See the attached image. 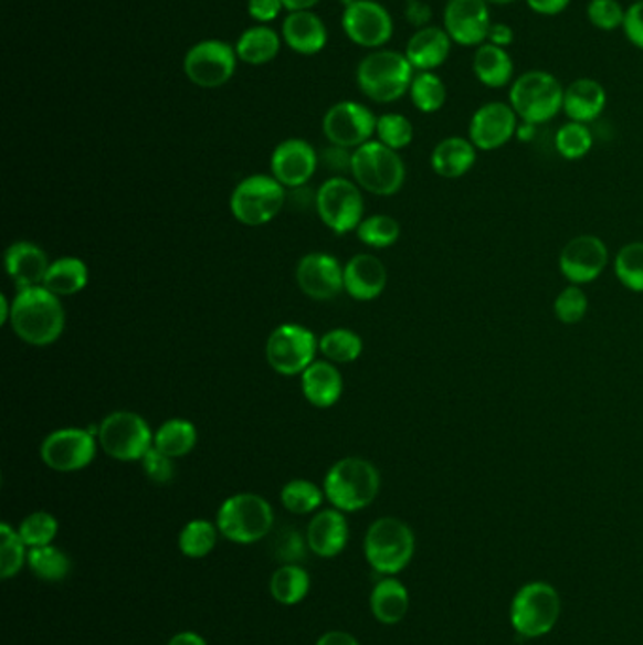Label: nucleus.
<instances>
[{
	"label": "nucleus",
	"instance_id": "nucleus-1",
	"mask_svg": "<svg viewBox=\"0 0 643 645\" xmlns=\"http://www.w3.org/2000/svg\"><path fill=\"white\" fill-rule=\"evenodd\" d=\"M65 310L57 295L44 285L18 290L12 300L10 327L20 340L31 346L57 342L65 330Z\"/></svg>",
	"mask_w": 643,
	"mask_h": 645
},
{
	"label": "nucleus",
	"instance_id": "nucleus-2",
	"mask_svg": "<svg viewBox=\"0 0 643 645\" xmlns=\"http://www.w3.org/2000/svg\"><path fill=\"white\" fill-rule=\"evenodd\" d=\"M381 476L378 468L360 457L340 458L325 476V497L340 511H359L380 495Z\"/></svg>",
	"mask_w": 643,
	"mask_h": 645
},
{
	"label": "nucleus",
	"instance_id": "nucleus-3",
	"mask_svg": "<svg viewBox=\"0 0 643 645\" xmlns=\"http://www.w3.org/2000/svg\"><path fill=\"white\" fill-rule=\"evenodd\" d=\"M415 71L404 53L376 50L368 53L357 66V85L365 97L373 103H397L410 93Z\"/></svg>",
	"mask_w": 643,
	"mask_h": 645
},
{
	"label": "nucleus",
	"instance_id": "nucleus-4",
	"mask_svg": "<svg viewBox=\"0 0 643 645\" xmlns=\"http://www.w3.org/2000/svg\"><path fill=\"white\" fill-rule=\"evenodd\" d=\"M565 103V87L551 72L527 71L509 87V104L525 123L544 125L551 121Z\"/></svg>",
	"mask_w": 643,
	"mask_h": 645
},
{
	"label": "nucleus",
	"instance_id": "nucleus-5",
	"mask_svg": "<svg viewBox=\"0 0 643 645\" xmlns=\"http://www.w3.org/2000/svg\"><path fill=\"white\" fill-rule=\"evenodd\" d=\"M413 553V530L397 517H381L367 530L365 557L376 572L383 575L399 574L410 564Z\"/></svg>",
	"mask_w": 643,
	"mask_h": 645
},
{
	"label": "nucleus",
	"instance_id": "nucleus-6",
	"mask_svg": "<svg viewBox=\"0 0 643 645\" xmlns=\"http://www.w3.org/2000/svg\"><path fill=\"white\" fill-rule=\"evenodd\" d=\"M215 525L226 540L250 546L271 535L274 510L268 500L255 493H240L221 504Z\"/></svg>",
	"mask_w": 643,
	"mask_h": 645
},
{
	"label": "nucleus",
	"instance_id": "nucleus-7",
	"mask_svg": "<svg viewBox=\"0 0 643 645\" xmlns=\"http://www.w3.org/2000/svg\"><path fill=\"white\" fill-rule=\"evenodd\" d=\"M351 175L359 188L378 197L399 193L405 181V167L399 151L387 148L380 140H370L355 149Z\"/></svg>",
	"mask_w": 643,
	"mask_h": 645
},
{
	"label": "nucleus",
	"instance_id": "nucleus-8",
	"mask_svg": "<svg viewBox=\"0 0 643 645\" xmlns=\"http://www.w3.org/2000/svg\"><path fill=\"white\" fill-rule=\"evenodd\" d=\"M559 615V593L544 581H533L519 589L509 610L515 633L525 638H540L551 633Z\"/></svg>",
	"mask_w": 643,
	"mask_h": 645
},
{
	"label": "nucleus",
	"instance_id": "nucleus-9",
	"mask_svg": "<svg viewBox=\"0 0 643 645\" xmlns=\"http://www.w3.org/2000/svg\"><path fill=\"white\" fill-rule=\"evenodd\" d=\"M285 201V188L274 176H250L232 191L231 212L242 225H266L284 210Z\"/></svg>",
	"mask_w": 643,
	"mask_h": 645
},
{
	"label": "nucleus",
	"instance_id": "nucleus-10",
	"mask_svg": "<svg viewBox=\"0 0 643 645\" xmlns=\"http://www.w3.org/2000/svg\"><path fill=\"white\" fill-rule=\"evenodd\" d=\"M98 445L108 457L133 463L143 461L154 447V434L143 415L135 412H114L97 426Z\"/></svg>",
	"mask_w": 643,
	"mask_h": 645
},
{
	"label": "nucleus",
	"instance_id": "nucleus-11",
	"mask_svg": "<svg viewBox=\"0 0 643 645\" xmlns=\"http://www.w3.org/2000/svg\"><path fill=\"white\" fill-rule=\"evenodd\" d=\"M239 65L234 45L225 40H200L186 53L183 72L200 89H219L231 82Z\"/></svg>",
	"mask_w": 643,
	"mask_h": 645
},
{
	"label": "nucleus",
	"instance_id": "nucleus-12",
	"mask_svg": "<svg viewBox=\"0 0 643 645\" xmlns=\"http://www.w3.org/2000/svg\"><path fill=\"white\" fill-rule=\"evenodd\" d=\"M317 346L319 343L312 330L301 325L285 322L272 330L264 353L272 370L277 374L298 376L316 361Z\"/></svg>",
	"mask_w": 643,
	"mask_h": 645
},
{
	"label": "nucleus",
	"instance_id": "nucleus-13",
	"mask_svg": "<svg viewBox=\"0 0 643 645\" xmlns=\"http://www.w3.org/2000/svg\"><path fill=\"white\" fill-rule=\"evenodd\" d=\"M316 208L323 223L336 234L357 231L362 223L365 201L360 189L348 178H330L316 194Z\"/></svg>",
	"mask_w": 643,
	"mask_h": 645
},
{
	"label": "nucleus",
	"instance_id": "nucleus-14",
	"mask_svg": "<svg viewBox=\"0 0 643 645\" xmlns=\"http://www.w3.org/2000/svg\"><path fill=\"white\" fill-rule=\"evenodd\" d=\"M97 431L59 429L45 436L40 445V458L55 472L84 470L97 455Z\"/></svg>",
	"mask_w": 643,
	"mask_h": 645
},
{
	"label": "nucleus",
	"instance_id": "nucleus-15",
	"mask_svg": "<svg viewBox=\"0 0 643 645\" xmlns=\"http://www.w3.org/2000/svg\"><path fill=\"white\" fill-rule=\"evenodd\" d=\"M341 29L354 44L367 50H381L393 39L391 13L376 0H354L344 8Z\"/></svg>",
	"mask_w": 643,
	"mask_h": 645
},
{
	"label": "nucleus",
	"instance_id": "nucleus-16",
	"mask_svg": "<svg viewBox=\"0 0 643 645\" xmlns=\"http://www.w3.org/2000/svg\"><path fill=\"white\" fill-rule=\"evenodd\" d=\"M378 117L365 104L355 101H341L328 108L323 117V133L335 146L357 149L370 142L376 135Z\"/></svg>",
	"mask_w": 643,
	"mask_h": 645
},
{
	"label": "nucleus",
	"instance_id": "nucleus-17",
	"mask_svg": "<svg viewBox=\"0 0 643 645\" xmlns=\"http://www.w3.org/2000/svg\"><path fill=\"white\" fill-rule=\"evenodd\" d=\"M610 263L604 240L594 234H581L570 240L559 255V271L572 285L591 284L602 276Z\"/></svg>",
	"mask_w": 643,
	"mask_h": 645
},
{
	"label": "nucleus",
	"instance_id": "nucleus-18",
	"mask_svg": "<svg viewBox=\"0 0 643 645\" xmlns=\"http://www.w3.org/2000/svg\"><path fill=\"white\" fill-rule=\"evenodd\" d=\"M521 119L517 117L512 104L493 101L474 112L470 119L468 138L479 151H495L515 138Z\"/></svg>",
	"mask_w": 643,
	"mask_h": 645
},
{
	"label": "nucleus",
	"instance_id": "nucleus-19",
	"mask_svg": "<svg viewBox=\"0 0 643 645\" xmlns=\"http://www.w3.org/2000/svg\"><path fill=\"white\" fill-rule=\"evenodd\" d=\"M491 10L485 0H447L444 29L453 44L479 47L489 39Z\"/></svg>",
	"mask_w": 643,
	"mask_h": 645
},
{
	"label": "nucleus",
	"instance_id": "nucleus-20",
	"mask_svg": "<svg viewBox=\"0 0 643 645\" xmlns=\"http://www.w3.org/2000/svg\"><path fill=\"white\" fill-rule=\"evenodd\" d=\"M319 157L312 144L301 138H289L277 144L271 157L272 176L284 188H304L316 175Z\"/></svg>",
	"mask_w": 643,
	"mask_h": 645
},
{
	"label": "nucleus",
	"instance_id": "nucleus-21",
	"mask_svg": "<svg viewBox=\"0 0 643 645\" xmlns=\"http://www.w3.org/2000/svg\"><path fill=\"white\" fill-rule=\"evenodd\" d=\"M296 284L314 300H330L344 290V268L327 253H309L298 261Z\"/></svg>",
	"mask_w": 643,
	"mask_h": 645
},
{
	"label": "nucleus",
	"instance_id": "nucleus-22",
	"mask_svg": "<svg viewBox=\"0 0 643 645\" xmlns=\"http://www.w3.org/2000/svg\"><path fill=\"white\" fill-rule=\"evenodd\" d=\"M453 40L444 27L426 25L418 29L405 44L404 55L415 72H434L450 59Z\"/></svg>",
	"mask_w": 643,
	"mask_h": 645
},
{
	"label": "nucleus",
	"instance_id": "nucleus-23",
	"mask_svg": "<svg viewBox=\"0 0 643 645\" xmlns=\"http://www.w3.org/2000/svg\"><path fill=\"white\" fill-rule=\"evenodd\" d=\"M349 540L348 519L344 511L323 510L314 516L306 530V543L309 551L323 559L340 556Z\"/></svg>",
	"mask_w": 643,
	"mask_h": 645
},
{
	"label": "nucleus",
	"instance_id": "nucleus-24",
	"mask_svg": "<svg viewBox=\"0 0 643 645\" xmlns=\"http://www.w3.org/2000/svg\"><path fill=\"white\" fill-rule=\"evenodd\" d=\"M387 287V268L380 258L370 253L355 255L348 265L344 266V290L349 297L360 303H368L380 297Z\"/></svg>",
	"mask_w": 643,
	"mask_h": 645
},
{
	"label": "nucleus",
	"instance_id": "nucleus-25",
	"mask_svg": "<svg viewBox=\"0 0 643 645\" xmlns=\"http://www.w3.org/2000/svg\"><path fill=\"white\" fill-rule=\"evenodd\" d=\"M8 276L21 289H31L44 285L45 274L50 271V258L44 250L33 242H15L4 255Z\"/></svg>",
	"mask_w": 643,
	"mask_h": 645
},
{
	"label": "nucleus",
	"instance_id": "nucleus-26",
	"mask_svg": "<svg viewBox=\"0 0 643 645\" xmlns=\"http://www.w3.org/2000/svg\"><path fill=\"white\" fill-rule=\"evenodd\" d=\"M282 39L298 55H317L327 45V27L312 10L289 12L282 25Z\"/></svg>",
	"mask_w": 643,
	"mask_h": 645
},
{
	"label": "nucleus",
	"instance_id": "nucleus-27",
	"mask_svg": "<svg viewBox=\"0 0 643 645\" xmlns=\"http://www.w3.org/2000/svg\"><path fill=\"white\" fill-rule=\"evenodd\" d=\"M608 104V93L604 85L592 78L573 80L565 87V103L562 112L570 121L589 123L599 119Z\"/></svg>",
	"mask_w": 643,
	"mask_h": 645
},
{
	"label": "nucleus",
	"instance_id": "nucleus-28",
	"mask_svg": "<svg viewBox=\"0 0 643 645\" xmlns=\"http://www.w3.org/2000/svg\"><path fill=\"white\" fill-rule=\"evenodd\" d=\"M477 161V148L463 136H447L432 149L431 167L445 180H457L468 175Z\"/></svg>",
	"mask_w": 643,
	"mask_h": 645
},
{
	"label": "nucleus",
	"instance_id": "nucleus-29",
	"mask_svg": "<svg viewBox=\"0 0 643 645\" xmlns=\"http://www.w3.org/2000/svg\"><path fill=\"white\" fill-rule=\"evenodd\" d=\"M303 393L316 408L335 406L344 393V380L330 361H314L303 374Z\"/></svg>",
	"mask_w": 643,
	"mask_h": 645
},
{
	"label": "nucleus",
	"instance_id": "nucleus-30",
	"mask_svg": "<svg viewBox=\"0 0 643 645\" xmlns=\"http://www.w3.org/2000/svg\"><path fill=\"white\" fill-rule=\"evenodd\" d=\"M472 71L477 82L491 89H502L506 85L514 84V59L506 47L491 44V42L476 47V53L472 59Z\"/></svg>",
	"mask_w": 643,
	"mask_h": 645
},
{
	"label": "nucleus",
	"instance_id": "nucleus-31",
	"mask_svg": "<svg viewBox=\"0 0 643 645\" xmlns=\"http://www.w3.org/2000/svg\"><path fill=\"white\" fill-rule=\"evenodd\" d=\"M282 36L268 25L250 27L240 34L234 45L239 61L251 66H263L272 63L282 50Z\"/></svg>",
	"mask_w": 643,
	"mask_h": 645
},
{
	"label": "nucleus",
	"instance_id": "nucleus-32",
	"mask_svg": "<svg viewBox=\"0 0 643 645\" xmlns=\"http://www.w3.org/2000/svg\"><path fill=\"white\" fill-rule=\"evenodd\" d=\"M410 607L408 589L394 578H386L373 585L370 594V610L373 617L383 625H397L404 620Z\"/></svg>",
	"mask_w": 643,
	"mask_h": 645
},
{
	"label": "nucleus",
	"instance_id": "nucleus-33",
	"mask_svg": "<svg viewBox=\"0 0 643 645\" xmlns=\"http://www.w3.org/2000/svg\"><path fill=\"white\" fill-rule=\"evenodd\" d=\"M89 279V271L82 258L63 257L53 261L50 271L45 274L44 287L53 295L72 297L85 289Z\"/></svg>",
	"mask_w": 643,
	"mask_h": 645
},
{
	"label": "nucleus",
	"instance_id": "nucleus-34",
	"mask_svg": "<svg viewBox=\"0 0 643 645\" xmlns=\"http://www.w3.org/2000/svg\"><path fill=\"white\" fill-rule=\"evenodd\" d=\"M199 434L187 420H168L154 434V447L170 458H181L193 452Z\"/></svg>",
	"mask_w": 643,
	"mask_h": 645
},
{
	"label": "nucleus",
	"instance_id": "nucleus-35",
	"mask_svg": "<svg viewBox=\"0 0 643 645\" xmlns=\"http://www.w3.org/2000/svg\"><path fill=\"white\" fill-rule=\"evenodd\" d=\"M309 574L301 564H282L271 578L274 601L284 606H296L308 596Z\"/></svg>",
	"mask_w": 643,
	"mask_h": 645
},
{
	"label": "nucleus",
	"instance_id": "nucleus-36",
	"mask_svg": "<svg viewBox=\"0 0 643 645\" xmlns=\"http://www.w3.org/2000/svg\"><path fill=\"white\" fill-rule=\"evenodd\" d=\"M410 98L419 112L436 114L445 106L447 87L434 72H415L410 85Z\"/></svg>",
	"mask_w": 643,
	"mask_h": 645
},
{
	"label": "nucleus",
	"instance_id": "nucleus-37",
	"mask_svg": "<svg viewBox=\"0 0 643 645\" xmlns=\"http://www.w3.org/2000/svg\"><path fill=\"white\" fill-rule=\"evenodd\" d=\"M27 564L33 570L36 578L50 581V583L65 580L72 570L71 557L55 546L31 549L29 557H27Z\"/></svg>",
	"mask_w": 643,
	"mask_h": 645
},
{
	"label": "nucleus",
	"instance_id": "nucleus-38",
	"mask_svg": "<svg viewBox=\"0 0 643 645\" xmlns=\"http://www.w3.org/2000/svg\"><path fill=\"white\" fill-rule=\"evenodd\" d=\"M218 525L207 519H193L181 529L178 546L189 559H204L212 553L218 543Z\"/></svg>",
	"mask_w": 643,
	"mask_h": 645
},
{
	"label": "nucleus",
	"instance_id": "nucleus-39",
	"mask_svg": "<svg viewBox=\"0 0 643 645\" xmlns=\"http://www.w3.org/2000/svg\"><path fill=\"white\" fill-rule=\"evenodd\" d=\"M319 351L333 364H349L362 353V340L354 330H328L319 338Z\"/></svg>",
	"mask_w": 643,
	"mask_h": 645
},
{
	"label": "nucleus",
	"instance_id": "nucleus-40",
	"mask_svg": "<svg viewBox=\"0 0 643 645\" xmlns=\"http://www.w3.org/2000/svg\"><path fill=\"white\" fill-rule=\"evenodd\" d=\"M592 144H594V138L586 123H565L555 135V149L567 161L583 159L591 151Z\"/></svg>",
	"mask_w": 643,
	"mask_h": 645
},
{
	"label": "nucleus",
	"instance_id": "nucleus-41",
	"mask_svg": "<svg viewBox=\"0 0 643 645\" xmlns=\"http://www.w3.org/2000/svg\"><path fill=\"white\" fill-rule=\"evenodd\" d=\"M280 497L285 510L295 516H306L322 506L325 490L319 489L314 482H308V479H293L284 485Z\"/></svg>",
	"mask_w": 643,
	"mask_h": 645
},
{
	"label": "nucleus",
	"instance_id": "nucleus-42",
	"mask_svg": "<svg viewBox=\"0 0 643 645\" xmlns=\"http://www.w3.org/2000/svg\"><path fill=\"white\" fill-rule=\"evenodd\" d=\"M613 271L626 289L643 293V242H631L613 258Z\"/></svg>",
	"mask_w": 643,
	"mask_h": 645
},
{
	"label": "nucleus",
	"instance_id": "nucleus-43",
	"mask_svg": "<svg viewBox=\"0 0 643 645\" xmlns=\"http://www.w3.org/2000/svg\"><path fill=\"white\" fill-rule=\"evenodd\" d=\"M27 546L21 540L20 532L10 525H0V578L10 580L21 572L27 562Z\"/></svg>",
	"mask_w": 643,
	"mask_h": 645
},
{
	"label": "nucleus",
	"instance_id": "nucleus-44",
	"mask_svg": "<svg viewBox=\"0 0 643 645\" xmlns=\"http://www.w3.org/2000/svg\"><path fill=\"white\" fill-rule=\"evenodd\" d=\"M357 236H359L362 244L376 247V250H386L391 245L397 244L400 239L399 221L391 218V215H372L362 220L359 229H357Z\"/></svg>",
	"mask_w": 643,
	"mask_h": 645
},
{
	"label": "nucleus",
	"instance_id": "nucleus-45",
	"mask_svg": "<svg viewBox=\"0 0 643 645\" xmlns=\"http://www.w3.org/2000/svg\"><path fill=\"white\" fill-rule=\"evenodd\" d=\"M21 540L25 542L27 548H44L52 546L55 536L59 532V521L48 511H34L21 521L20 529Z\"/></svg>",
	"mask_w": 643,
	"mask_h": 645
},
{
	"label": "nucleus",
	"instance_id": "nucleus-46",
	"mask_svg": "<svg viewBox=\"0 0 643 645\" xmlns=\"http://www.w3.org/2000/svg\"><path fill=\"white\" fill-rule=\"evenodd\" d=\"M376 135L381 144H386L387 148L400 151L413 142V125L402 114H383V116L378 117Z\"/></svg>",
	"mask_w": 643,
	"mask_h": 645
},
{
	"label": "nucleus",
	"instance_id": "nucleus-47",
	"mask_svg": "<svg viewBox=\"0 0 643 645\" xmlns=\"http://www.w3.org/2000/svg\"><path fill=\"white\" fill-rule=\"evenodd\" d=\"M555 316L562 325H578L583 321L589 310V298L579 285H570L560 290L555 298Z\"/></svg>",
	"mask_w": 643,
	"mask_h": 645
},
{
	"label": "nucleus",
	"instance_id": "nucleus-48",
	"mask_svg": "<svg viewBox=\"0 0 643 645\" xmlns=\"http://www.w3.org/2000/svg\"><path fill=\"white\" fill-rule=\"evenodd\" d=\"M624 13L626 8L619 0H591L587 4V20L604 33L623 29Z\"/></svg>",
	"mask_w": 643,
	"mask_h": 645
},
{
	"label": "nucleus",
	"instance_id": "nucleus-49",
	"mask_svg": "<svg viewBox=\"0 0 643 645\" xmlns=\"http://www.w3.org/2000/svg\"><path fill=\"white\" fill-rule=\"evenodd\" d=\"M143 468L154 484H170L176 476L175 458L167 457L165 453L151 447L143 458Z\"/></svg>",
	"mask_w": 643,
	"mask_h": 645
},
{
	"label": "nucleus",
	"instance_id": "nucleus-50",
	"mask_svg": "<svg viewBox=\"0 0 643 645\" xmlns=\"http://www.w3.org/2000/svg\"><path fill=\"white\" fill-rule=\"evenodd\" d=\"M306 540L298 535L295 529H287L280 532L276 538V556L284 564H298L306 553Z\"/></svg>",
	"mask_w": 643,
	"mask_h": 645
},
{
	"label": "nucleus",
	"instance_id": "nucleus-51",
	"mask_svg": "<svg viewBox=\"0 0 643 645\" xmlns=\"http://www.w3.org/2000/svg\"><path fill=\"white\" fill-rule=\"evenodd\" d=\"M623 33L634 47L643 52V0H636L626 8Z\"/></svg>",
	"mask_w": 643,
	"mask_h": 645
},
{
	"label": "nucleus",
	"instance_id": "nucleus-52",
	"mask_svg": "<svg viewBox=\"0 0 643 645\" xmlns=\"http://www.w3.org/2000/svg\"><path fill=\"white\" fill-rule=\"evenodd\" d=\"M284 10V0H247V13L251 20L257 21L259 25H266L277 20Z\"/></svg>",
	"mask_w": 643,
	"mask_h": 645
},
{
	"label": "nucleus",
	"instance_id": "nucleus-53",
	"mask_svg": "<svg viewBox=\"0 0 643 645\" xmlns=\"http://www.w3.org/2000/svg\"><path fill=\"white\" fill-rule=\"evenodd\" d=\"M351 157L354 154H349V149L330 144L328 148L323 149L322 161L328 170H335V172L349 170L351 172Z\"/></svg>",
	"mask_w": 643,
	"mask_h": 645
},
{
	"label": "nucleus",
	"instance_id": "nucleus-54",
	"mask_svg": "<svg viewBox=\"0 0 643 645\" xmlns=\"http://www.w3.org/2000/svg\"><path fill=\"white\" fill-rule=\"evenodd\" d=\"M527 7L538 15H559L570 7V0H527Z\"/></svg>",
	"mask_w": 643,
	"mask_h": 645
},
{
	"label": "nucleus",
	"instance_id": "nucleus-55",
	"mask_svg": "<svg viewBox=\"0 0 643 645\" xmlns=\"http://www.w3.org/2000/svg\"><path fill=\"white\" fill-rule=\"evenodd\" d=\"M514 40L515 33L512 27L506 25V23H493L491 25L489 39H487L491 44L500 45V47L508 50L509 45L514 44Z\"/></svg>",
	"mask_w": 643,
	"mask_h": 645
},
{
	"label": "nucleus",
	"instance_id": "nucleus-56",
	"mask_svg": "<svg viewBox=\"0 0 643 645\" xmlns=\"http://www.w3.org/2000/svg\"><path fill=\"white\" fill-rule=\"evenodd\" d=\"M316 645H360L355 636L344 631H328L317 639Z\"/></svg>",
	"mask_w": 643,
	"mask_h": 645
},
{
	"label": "nucleus",
	"instance_id": "nucleus-57",
	"mask_svg": "<svg viewBox=\"0 0 643 645\" xmlns=\"http://www.w3.org/2000/svg\"><path fill=\"white\" fill-rule=\"evenodd\" d=\"M167 645H208L207 639L202 638L200 634L191 633V631H187V633L176 634L170 638Z\"/></svg>",
	"mask_w": 643,
	"mask_h": 645
},
{
	"label": "nucleus",
	"instance_id": "nucleus-58",
	"mask_svg": "<svg viewBox=\"0 0 643 645\" xmlns=\"http://www.w3.org/2000/svg\"><path fill=\"white\" fill-rule=\"evenodd\" d=\"M322 0H284V7L287 12H306L316 8Z\"/></svg>",
	"mask_w": 643,
	"mask_h": 645
},
{
	"label": "nucleus",
	"instance_id": "nucleus-59",
	"mask_svg": "<svg viewBox=\"0 0 643 645\" xmlns=\"http://www.w3.org/2000/svg\"><path fill=\"white\" fill-rule=\"evenodd\" d=\"M536 135V125L533 123H519V129H517V138L521 140V142H530Z\"/></svg>",
	"mask_w": 643,
	"mask_h": 645
},
{
	"label": "nucleus",
	"instance_id": "nucleus-60",
	"mask_svg": "<svg viewBox=\"0 0 643 645\" xmlns=\"http://www.w3.org/2000/svg\"><path fill=\"white\" fill-rule=\"evenodd\" d=\"M10 317H12V303L8 300L7 295L0 297V319L2 325H10Z\"/></svg>",
	"mask_w": 643,
	"mask_h": 645
},
{
	"label": "nucleus",
	"instance_id": "nucleus-61",
	"mask_svg": "<svg viewBox=\"0 0 643 645\" xmlns=\"http://www.w3.org/2000/svg\"><path fill=\"white\" fill-rule=\"evenodd\" d=\"M489 7H508V4H514L517 0H485Z\"/></svg>",
	"mask_w": 643,
	"mask_h": 645
}]
</instances>
